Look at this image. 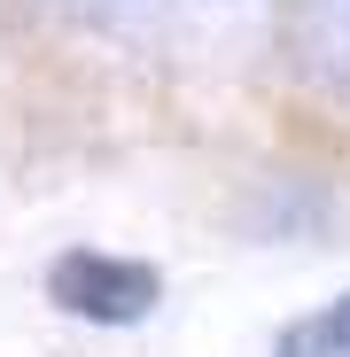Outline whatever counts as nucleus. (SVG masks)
<instances>
[{
    "label": "nucleus",
    "instance_id": "1",
    "mask_svg": "<svg viewBox=\"0 0 350 357\" xmlns=\"http://www.w3.org/2000/svg\"><path fill=\"white\" fill-rule=\"evenodd\" d=\"M47 303L86 326H140L163 303V272L140 257H109V249H63L47 264Z\"/></svg>",
    "mask_w": 350,
    "mask_h": 357
},
{
    "label": "nucleus",
    "instance_id": "2",
    "mask_svg": "<svg viewBox=\"0 0 350 357\" xmlns=\"http://www.w3.org/2000/svg\"><path fill=\"white\" fill-rule=\"evenodd\" d=\"M288 47L319 86L350 93V0H296L288 8Z\"/></svg>",
    "mask_w": 350,
    "mask_h": 357
},
{
    "label": "nucleus",
    "instance_id": "3",
    "mask_svg": "<svg viewBox=\"0 0 350 357\" xmlns=\"http://www.w3.org/2000/svg\"><path fill=\"white\" fill-rule=\"evenodd\" d=\"M272 357H350V295H335V303L304 326H288Z\"/></svg>",
    "mask_w": 350,
    "mask_h": 357
}]
</instances>
